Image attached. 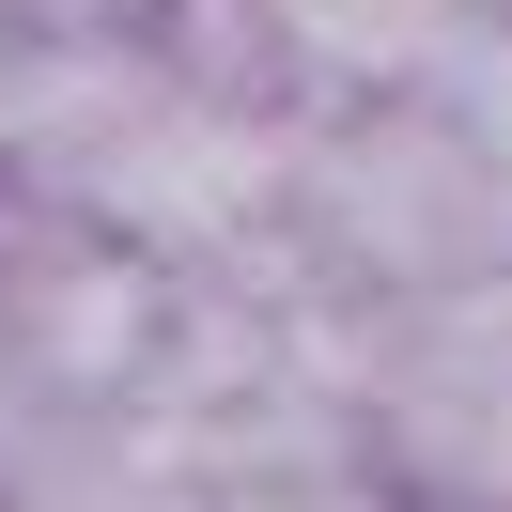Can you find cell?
<instances>
[{
	"label": "cell",
	"mask_w": 512,
	"mask_h": 512,
	"mask_svg": "<svg viewBox=\"0 0 512 512\" xmlns=\"http://www.w3.org/2000/svg\"><path fill=\"white\" fill-rule=\"evenodd\" d=\"M342 435L388 512H512V264L342 326Z\"/></svg>",
	"instance_id": "1"
},
{
	"label": "cell",
	"mask_w": 512,
	"mask_h": 512,
	"mask_svg": "<svg viewBox=\"0 0 512 512\" xmlns=\"http://www.w3.org/2000/svg\"><path fill=\"white\" fill-rule=\"evenodd\" d=\"M0 16H16V47H32V32H125L140 0H0Z\"/></svg>",
	"instance_id": "2"
},
{
	"label": "cell",
	"mask_w": 512,
	"mask_h": 512,
	"mask_svg": "<svg viewBox=\"0 0 512 512\" xmlns=\"http://www.w3.org/2000/svg\"><path fill=\"white\" fill-rule=\"evenodd\" d=\"M481 16H497V32H512V0H481Z\"/></svg>",
	"instance_id": "3"
},
{
	"label": "cell",
	"mask_w": 512,
	"mask_h": 512,
	"mask_svg": "<svg viewBox=\"0 0 512 512\" xmlns=\"http://www.w3.org/2000/svg\"><path fill=\"white\" fill-rule=\"evenodd\" d=\"M0 47H16V16H0Z\"/></svg>",
	"instance_id": "4"
},
{
	"label": "cell",
	"mask_w": 512,
	"mask_h": 512,
	"mask_svg": "<svg viewBox=\"0 0 512 512\" xmlns=\"http://www.w3.org/2000/svg\"><path fill=\"white\" fill-rule=\"evenodd\" d=\"M0 512H32V497H0Z\"/></svg>",
	"instance_id": "5"
}]
</instances>
